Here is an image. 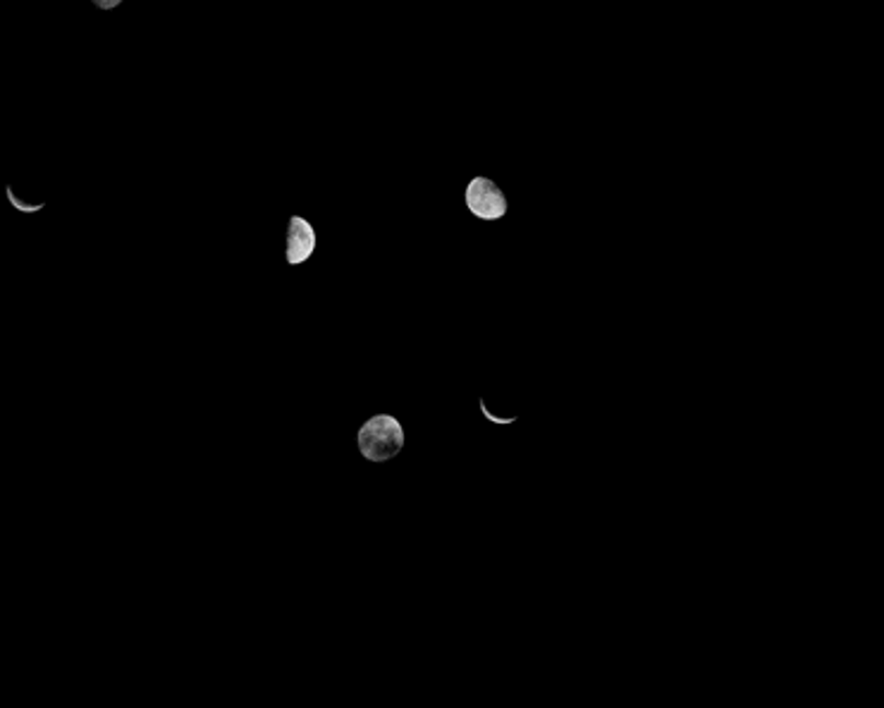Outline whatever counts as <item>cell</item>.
<instances>
[{"label": "cell", "mask_w": 884, "mask_h": 708, "mask_svg": "<svg viewBox=\"0 0 884 708\" xmlns=\"http://www.w3.org/2000/svg\"><path fill=\"white\" fill-rule=\"evenodd\" d=\"M356 448L368 463H390L404 448L402 422L390 414L366 419L356 434Z\"/></svg>", "instance_id": "cell-1"}, {"label": "cell", "mask_w": 884, "mask_h": 708, "mask_svg": "<svg viewBox=\"0 0 884 708\" xmlns=\"http://www.w3.org/2000/svg\"><path fill=\"white\" fill-rule=\"evenodd\" d=\"M94 5L101 10H115L123 5V0H94Z\"/></svg>", "instance_id": "cell-4"}, {"label": "cell", "mask_w": 884, "mask_h": 708, "mask_svg": "<svg viewBox=\"0 0 884 708\" xmlns=\"http://www.w3.org/2000/svg\"><path fill=\"white\" fill-rule=\"evenodd\" d=\"M315 228L303 216H295L287 230V256L292 261H309L313 254Z\"/></svg>", "instance_id": "cell-3"}, {"label": "cell", "mask_w": 884, "mask_h": 708, "mask_svg": "<svg viewBox=\"0 0 884 708\" xmlns=\"http://www.w3.org/2000/svg\"><path fill=\"white\" fill-rule=\"evenodd\" d=\"M467 202L469 208L473 212V216L485 218V220H495V218H503L507 212V204H505V196L503 190L493 182H487L483 178H477L469 185L467 190Z\"/></svg>", "instance_id": "cell-2"}]
</instances>
